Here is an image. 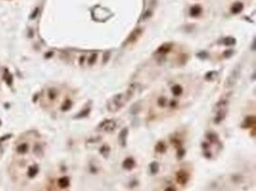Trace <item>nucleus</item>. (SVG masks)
Wrapping results in <instances>:
<instances>
[{"label": "nucleus", "mask_w": 256, "mask_h": 191, "mask_svg": "<svg viewBox=\"0 0 256 191\" xmlns=\"http://www.w3.org/2000/svg\"><path fill=\"white\" fill-rule=\"evenodd\" d=\"M241 10H242V5L241 4H235L234 7H233V12H235V13H237L238 11H241Z\"/></svg>", "instance_id": "1"}, {"label": "nucleus", "mask_w": 256, "mask_h": 191, "mask_svg": "<svg viewBox=\"0 0 256 191\" xmlns=\"http://www.w3.org/2000/svg\"><path fill=\"white\" fill-rule=\"evenodd\" d=\"M199 10H201L199 7H194V9L191 10V11H193V12H191V14H193V15H197L199 13Z\"/></svg>", "instance_id": "2"}, {"label": "nucleus", "mask_w": 256, "mask_h": 191, "mask_svg": "<svg viewBox=\"0 0 256 191\" xmlns=\"http://www.w3.org/2000/svg\"><path fill=\"white\" fill-rule=\"evenodd\" d=\"M165 191H175V190H174V189H172V188H169V189H166V190H165Z\"/></svg>", "instance_id": "3"}]
</instances>
